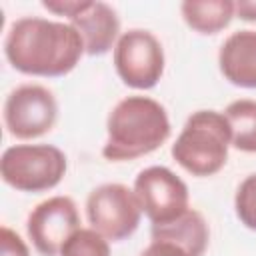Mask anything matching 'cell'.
I'll list each match as a JSON object with an SVG mask.
<instances>
[{"instance_id": "cell-1", "label": "cell", "mask_w": 256, "mask_h": 256, "mask_svg": "<svg viewBox=\"0 0 256 256\" xmlns=\"http://www.w3.org/2000/svg\"><path fill=\"white\" fill-rule=\"evenodd\" d=\"M82 54H86L84 42L72 24L40 16L18 18L4 38L8 64L26 76H66L78 66Z\"/></svg>"}, {"instance_id": "cell-2", "label": "cell", "mask_w": 256, "mask_h": 256, "mask_svg": "<svg viewBox=\"0 0 256 256\" xmlns=\"http://www.w3.org/2000/svg\"><path fill=\"white\" fill-rule=\"evenodd\" d=\"M166 108L150 96H126L108 114L102 156L108 162H128L152 154L170 138Z\"/></svg>"}, {"instance_id": "cell-3", "label": "cell", "mask_w": 256, "mask_h": 256, "mask_svg": "<svg viewBox=\"0 0 256 256\" xmlns=\"http://www.w3.org/2000/svg\"><path fill=\"white\" fill-rule=\"evenodd\" d=\"M230 146L232 138L226 116L218 110H198L188 116L170 152L188 174L208 178L226 166Z\"/></svg>"}, {"instance_id": "cell-4", "label": "cell", "mask_w": 256, "mask_h": 256, "mask_svg": "<svg viewBox=\"0 0 256 256\" xmlns=\"http://www.w3.org/2000/svg\"><path fill=\"white\" fill-rule=\"evenodd\" d=\"M66 154L52 144H16L0 158L2 180L18 192H46L66 176Z\"/></svg>"}, {"instance_id": "cell-5", "label": "cell", "mask_w": 256, "mask_h": 256, "mask_svg": "<svg viewBox=\"0 0 256 256\" xmlns=\"http://www.w3.org/2000/svg\"><path fill=\"white\" fill-rule=\"evenodd\" d=\"M86 218L90 228L100 232L108 242H120L138 230L142 208L132 188L120 182H108L88 194Z\"/></svg>"}, {"instance_id": "cell-6", "label": "cell", "mask_w": 256, "mask_h": 256, "mask_svg": "<svg viewBox=\"0 0 256 256\" xmlns=\"http://www.w3.org/2000/svg\"><path fill=\"white\" fill-rule=\"evenodd\" d=\"M112 58L120 80L134 90L154 88L164 74L166 58L162 42L144 28L122 32Z\"/></svg>"}, {"instance_id": "cell-7", "label": "cell", "mask_w": 256, "mask_h": 256, "mask_svg": "<svg viewBox=\"0 0 256 256\" xmlns=\"http://www.w3.org/2000/svg\"><path fill=\"white\" fill-rule=\"evenodd\" d=\"M58 120V102L52 90L40 84L14 88L4 102V126L12 138L34 140L48 134Z\"/></svg>"}, {"instance_id": "cell-8", "label": "cell", "mask_w": 256, "mask_h": 256, "mask_svg": "<svg viewBox=\"0 0 256 256\" xmlns=\"http://www.w3.org/2000/svg\"><path fill=\"white\" fill-rule=\"evenodd\" d=\"M132 190L140 202L142 214L152 224L172 222L190 208L186 182L166 166H148L140 170Z\"/></svg>"}, {"instance_id": "cell-9", "label": "cell", "mask_w": 256, "mask_h": 256, "mask_svg": "<svg viewBox=\"0 0 256 256\" xmlns=\"http://www.w3.org/2000/svg\"><path fill=\"white\" fill-rule=\"evenodd\" d=\"M80 228L78 206L70 196H52L32 208L26 234L42 256H60L64 242Z\"/></svg>"}, {"instance_id": "cell-10", "label": "cell", "mask_w": 256, "mask_h": 256, "mask_svg": "<svg viewBox=\"0 0 256 256\" xmlns=\"http://www.w3.org/2000/svg\"><path fill=\"white\" fill-rule=\"evenodd\" d=\"M82 36L84 50L88 56H104L114 50L120 38V18L116 10L106 2L88 0V6L68 20Z\"/></svg>"}, {"instance_id": "cell-11", "label": "cell", "mask_w": 256, "mask_h": 256, "mask_svg": "<svg viewBox=\"0 0 256 256\" xmlns=\"http://www.w3.org/2000/svg\"><path fill=\"white\" fill-rule=\"evenodd\" d=\"M218 68L230 84L256 90V30L232 32L220 46Z\"/></svg>"}, {"instance_id": "cell-12", "label": "cell", "mask_w": 256, "mask_h": 256, "mask_svg": "<svg viewBox=\"0 0 256 256\" xmlns=\"http://www.w3.org/2000/svg\"><path fill=\"white\" fill-rule=\"evenodd\" d=\"M152 240H164L182 248L188 256H204L208 242H210V228L206 218L188 208L182 216L166 224H152Z\"/></svg>"}, {"instance_id": "cell-13", "label": "cell", "mask_w": 256, "mask_h": 256, "mask_svg": "<svg viewBox=\"0 0 256 256\" xmlns=\"http://www.w3.org/2000/svg\"><path fill=\"white\" fill-rule=\"evenodd\" d=\"M182 20L198 34L212 36L228 28L236 16V2L232 0H186L180 4Z\"/></svg>"}, {"instance_id": "cell-14", "label": "cell", "mask_w": 256, "mask_h": 256, "mask_svg": "<svg viewBox=\"0 0 256 256\" xmlns=\"http://www.w3.org/2000/svg\"><path fill=\"white\" fill-rule=\"evenodd\" d=\"M230 126L232 146L246 154H256V100L238 98L222 112Z\"/></svg>"}, {"instance_id": "cell-15", "label": "cell", "mask_w": 256, "mask_h": 256, "mask_svg": "<svg viewBox=\"0 0 256 256\" xmlns=\"http://www.w3.org/2000/svg\"><path fill=\"white\" fill-rule=\"evenodd\" d=\"M60 256H110V244L94 228H78L64 242Z\"/></svg>"}, {"instance_id": "cell-16", "label": "cell", "mask_w": 256, "mask_h": 256, "mask_svg": "<svg viewBox=\"0 0 256 256\" xmlns=\"http://www.w3.org/2000/svg\"><path fill=\"white\" fill-rule=\"evenodd\" d=\"M234 212L248 230L256 232V174L246 176L236 188Z\"/></svg>"}, {"instance_id": "cell-17", "label": "cell", "mask_w": 256, "mask_h": 256, "mask_svg": "<svg viewBox=\"0 0 256 256\" xmlns=\"http://www.w3.org/2000/svg\"><path fill=\"white\" fill-rule=\"evenodd\" d=\"M0 256H30L22 236L8 226L0 228Z\"/></svg>"}, {"instance_id": "cell-18", "label": "cell", "mask_w": 256, "mask_h": 256, "mask_svg": "<svg viewBox=\"0 0 256 256\" xmlns=\"http://www.w3.org/2000/svg\"><path fill=\"white\" fill-rule=\"evenodd\" d=\"M86 6H88V0H44L42 2V8H46L56 16H64L66 22L78 16Z\"/></svg>"}, {"instance_id": "cell-19", "label": "cell", "mask_w": 256, "mask_h": 256, "mask_svg": "<svg viewBox=\"0 0 256 256\" xmlns=\"http://www.w3.org/2000/svg\"><path fill=\"white\" fill-rule=\"evenodd\" d=\"M140 256H188L182 248H178L176 244L164 242V240H152L142 252Z\"/></svg>"}, {"instance_id": "cell-20", "label": "cell", "mask_w": 256, "mask_h": 256, "mask_svg": "<svg viewBox=\"0 0 256 256\" xmlns=\"http://www.w3.org/2000/svg\"><path fill=\"white\" fill-rule=\"evenodd\" d=\"M236 16L246 22H256V0H240L236 2Z\"/></svg>"}]
</instances>
